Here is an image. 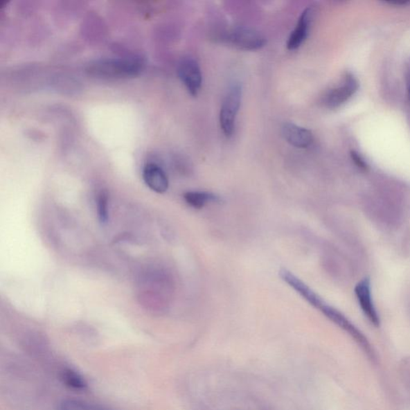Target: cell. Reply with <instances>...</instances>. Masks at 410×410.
Returning a JSON list of instances; mask_svg holds the SVG:
<instances>
[{"label":"cell","instance_id":"6","mask_svg":"<svg viewBox=\"0 0 410 410\" xmlns=\"http://www.w3.org/2000/svg\"><path fill=\"white\" fill-rule=\"evenodd\" d=\"M357 88L358 84L355 77L347 74L342 84L328 92L323 102L329 109H336L350 99L355 93Z\"/></svg>","mask_w":410,"mask_h":410},{"label":"cell","instance_id":"3","mask_svg":"<svg viewBox=\"0 0 410 410\" xmlns=\"http://www.w3.org/2000/svg\"><path fill=\"white\" fill-rule=\"evenodd\" d=\"M317 310H319L328 319H330L335 325L339 326L341 329L347 332L356 341L357 344L360 346L362 350L370 358V360L373 362L377 361L376 353L366 337L352 322L348 321L341 312L326 304L325 301L317 308Z\"/></svg>","mask_w":410,"mask_h":410},{"label":"cell","instance_id":"15","mask_svg":"<svg viewBox=\"0 0 410 410\" xmlns=\"http://www.w3.org/2000/svg\"><path fill=\"white\" fill-rule=\"evenodd\" d=\"M351 157L353 162L355 163V165L363 170H366L368 168L367 163L365 161L363 160V158L359 155V154L355 151L351 152Z\"/></svg>","mask_w":410,"mask_h":410},{"label":"cell","instance_id":"2","mask_svg":"<svg viewBox=\"0 0 410 410\" xmlns=\"http://www.w3.org/2000/svg\"><path fill=\"white\" fill-rule=\"evenodd\" d=\"M242 100V87L237 82L231 84L222 102L220 112V125L227 138L235 132V120Z\"/></svg>","mask_w":410,"mask_h":410},{"label":"cell","instance_id":"12","mask_svg":"<svg viewBox=\"0 0 410 410\" xmlns=\"http://www.w3.org/2000/svg\"><path fill=\"white\" fill-rule=\"evenodd\" d=\"M60 378L66 386L78 391H84L88 386L85 378L71 367H62L60 371Z\"/></svg>","mask_w":410,"mask_h":410},{"label":"cell","instance_id":"14","mask_svg":"<svg viewBox=\"0 0 410 410\" xmlns=\"http://www.w3.org/2000/svg\"><path fill=\"white\" fill-rule=\"evenodd\" d=\"M97 215L102 224H107L109 222V196L105 191L98 194L97 197Z\"/></svg>","mask_w":410,"mask_h":410},{"label":"cell","instance_id":"17","mask_svg":"<svg viewBox=\"0 0 410 410\" xmlns=\"http://www.w3.org/2000/svg\"><path fill=\"white\" fill-rule=\"evenodd\" d=\"M409 96H410V87H409Z\"/></svg>","mask_w":410,"mask_h":410},{"label":"cell","instance_id":"1","mask_svg":"<svg viewBox=\"0 0 410 410\" xmlns=\"http://www.w3.org/2000/svg\"><path fill=\"white\" fill-rule=\"evenodd\" d=\"M143 65L142 60L137 57L105 59L91 63L88 71L91 75L107 78H124L139 74Z\"/></svg>","mask_w":410,"mask_h":410},{"label":"cell","instance_id":"4","mask_svg":"<svg viewBox=\"0 0 410 410\" xmlns=\"http://www.w3.org/2000/svg\"><path fill=\"white\" fill-rule=\"evenodd\" d=\"M225 39L227 42L243 51H258L265 47V37L262 34L252 28L238 27L228 33Z\"/></svg>","mask_w":410,"mask_h":410},{"label":"cell","instance_id":"7","mask_svg":"<svg viewBox=\"0 0 410 410\" xmlns=\"http://www.w3.org/2000/svg\"><path fill=\"white\" fill-rule=\"evenodd\" d=\"M314 10L308 8L301 15L298 21L293 32L287 41V48L294 51L299 48L306 40L310 33L312 19H314Z\"/></svg>","mask_w":410,"mask_h":410},{"label":"cell","instance_id":"11","mask_svg":"<svg viewBox=\"0 0 410 410\" xmlns=\"http://www.w3.org/2000/svg\"><path fill=\"white\" fill-rule=\"evenodd\" d=\"M184 201L191 207L201 209L208 203L218 202L220 198L216 194L209 192L190 191L184 193Z\"/></svg>","mask_w":410,"mask_h":410},{"label":"cell","instance_id":"9","mask_svg":"<svg viewBox=\"0 0 410 410\" xmlns=\"http://www.w3.org/2000/svg\"><path fill=\"white\" fill-rule=\"evenodd\" d=\"M282 135L289 145L299 148H309L314 141L310 130L293 123H285L282 126Z\"/></svg>","mask_w":410,"mask_h":410},{"label":"cell","instance_id":"5","mask_svg":"<svg viewBox=\"0 0 410 410\" xmlns=\"http://www.w3.org/2000/svg\"><path fill=\"white\" fill-rule=\"evenodd\" d=\"M179 78L193 96H197L202 89L203 77L201 66L197 61L191 57L184 58L179 63Z\"/></svg>","mask_w":410,"mask_h":410},{"label":"cell","instance_id":"16","mask_svg":"<svg viewBox=\"0 0 410 410\" xmlns=\"http://www.w3.org/2000/svg\"><path fill=\"white\" fill-rule=\"evenodd\" d=\"M389 4H396V5H406L409 3V1H392V2H386Z\"/></svg>","mask_w":410,"mask_h":410},{"label":"cell","instance_id":"10","mask_svg":"<svg viewBox=\"0 0 410 410\" xmlns=\"http://www.w3.org/2000/svg\"><path fill=\"white\" fill-rule=\"evenodd\" d=\"M143 179L146 186L157 193H163L168 190V178L162 168L157 163H150L143 168Z\"/></svg>","mask_w":410,"mask_h":410},{"label":"cell","instance_id":"8","mask_svg":"<svg viewBox=\"0 0 410 410\" xmlns=\"http://www.w3.org/2000/svg\"><path fill=\"white\" fill-rule=\"evenodd\" d=\"M355 294L362 310L373 326H379L380 319L374 307L371 289L370 280L365 278L357 285Z\"/></svg>","mask_w":410,"mask_h":410},{"label":"cell","instance_id":"13","mask_svg":"<svg viewBox=\"0 0 410 410\" xmlns=\"http://www.w3.org/2000/svg\"><path fill=\"white\" fill-rule=\"evenodd\" d=\"M57 410H114L79 399H65L59 404Z\"/></svg>","mask_w":410,"mask_h":410}]
</instances>
